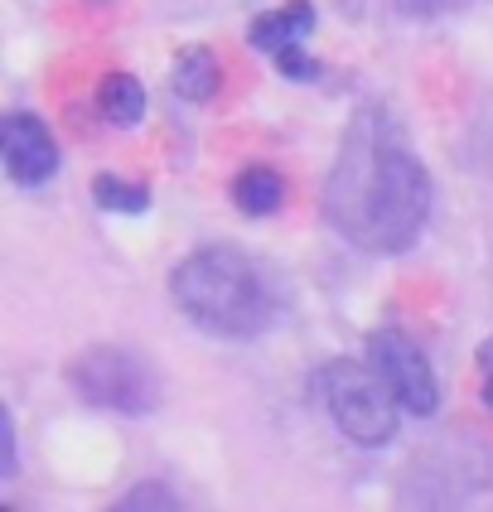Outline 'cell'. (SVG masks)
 Segmentation results:
<instances>
[{
  "label": "cell",
  "instance_id": "6da1fadb",
  "mask_svg": "<svg viewBox=\"0 0 493 512\" xmlns=\"http://www.w3.org/2000/svg\"><path fill=\"white\" fill-rule=\"evenodd\" d=\"M431 218V174L387 107H358L324 179V223L368 256L411 252Z\"/></svg>",
  "mask_w": 493,
  "mask_h": 512
},
{
  "label": "cell",
  "instance_id": "7a4b0ae2",
  "mask_svg": "<svg viewBox=\"0 0 493 512\" xmlns=\"http://www.w3.org/2000/svg\"><path fill=\"white\" fill-rule=\"evenodd\" d=\"M174 305L189 314L199 329L218 339H261L276 314V281L237 247H199L189 252L170 276Z\"/></svg>",
  "mask_w": 493,
  "mask_h": 512
},
{
  "label": "cell",
  "instance_id": "3957f363",
  "mask_svg": "<svg viewBox=\"0 0 493 512\" xmlns=\"http://www.w3.org/2000/svg\"><path fill=\"white\" fill-rule=\"evenodd\" d=\"M319 397L329 406L334 426L344 440H353L358 450H382L397 435V397L392 387L377 377L373 363H353V358H334L319 368Z\"/></svg>",
  "mask_w": 493,
  "mask_h": 512
},
{
  "label": "cell",
  "instance_id": "277c9868",
  "mask_svg": "<svg viewBox=\"0 0 493 512\" xmlns=\"http://www.w3.org/2000/svg\"><path fill=\"white\" fill-rule=\"evenodd\" d=\"M68 387L116 416H150L160 406V372L145 363V353L126 343H92L68 363Z\"/></svg>",
  "mask_w": 493,
  "mask_h": 512
},
{
  "label": "cell",
  "instance_id": "5b68a950",
  "mask_svg": "<svg viewBox=\"0 0 493 512\" xmlns=\"http://www.w3.org/2000/svg\"><path fill=\"white\" fill-rule=\"evenodd\" d=\"M368 363L377 368V377L392 387V397L406 416H435L440 411V382H435V368L426 358V348L411 339L406 329L387 324V329H373L368 334Z\"/></svg>",
  "mask_w": 493,
  "mask_h": 512
},
{
  "label": "cell",
  "instance_id": "8992f818",
  "mask_svg": "<svg viewBox=\"0 0 493 512\" xmlns=\"http://www.w3.org/2000/svg\"><path fill=\"white\" fill-rule=\"evenodd\" d=\"M0 155H5L10 184H20V189H44L58 174V141L29 112H10L0 121Z\"/></svg>",
  "mask_w": 493,
  "mask_h": 512
},
{
  "label": "cell",
  "instance_id": "52a82bcc",
  "mask_svg": "<svg viewBox=\"0 0 493 512\" xmlns=\"http://www.w3.org/2000/svg\"><path fill=\"white\" fill-rule=\"evenodd\" d=\"M315 0H286L281 10H266L261 20H252V29H247V39H252V49L266 58L286 54V49H295V44H305V34L315 29Z\"/></svg>",
  "mask_w": 493,
  "mask_h": 512
},
{
  "label": "cell",
  "instance_id": "ba28073f",
  "mask_svg": "<svg viewBox=\"0 0 493 512\" xmlns=\"http://www.w3.org/2000/svg\"><path fill=\"white\" fill-rule=\"evenodd\" d=\"M232 203L247 213V218H271L286 208V179L271 165H247V170L232 179Z\"/></svg>",
  "mask_w": 493,
  "mask_h": 512
},
{
  "label": "cell",
  "instance_id": "9c48e42d",
  "mask_svg": "<svg viewBox=\"0 0 493 512\" xmlns=\"http://www.w3.org/2000/svg\"><path fill=\"white\" fill-rule=\"evenodd\" d=\"M170 87L184 97V102H208V97L223 87V68H218L213 49H203V44L184 49L170 68Z\"/></svg>",
  "mask_w": 493,
  "mask_h": 512
},
{
  "label": "cell",
  "instance_id": "30bf717a",
  "mask_svg": "<svg viewBox=\"0 0 493 512\" xmlns=\"http://www.w3.org/2000/svg\"><path fill=\"white\" fill-rule=\"evenodd\" d=\"M97 107L102 116L112 121V126H136L145 116V87L141 78H131V73H112L102 92H97Z\"/></svg>",
  "mask_w": 493,
  "mask_h": 512
},
{
  "label": "cell",
  "instance_id": "8fae6325",
  "mask_svg": "<svg viewBox=\"0 0 493 512\" xmlns=\"http://www.w3.org/2000/svg\"><path fill=\"white\" fill-rule=\"evenodd\" d=\"M92 203L107 208V213H145L150 208V189L131 184V179H116V174H97L92 179Z\"/></svg>",
  "mask_w": 493,
  "mask_h": 512
},
{
  "label": "cell",
  "instance_id": "7c38bea8",
  "mask_svg": "<svg viewBox=\"0 0 493 512\" xmlns=\"http://www.w3.org/2000/svg\"><path fill=\"white\" fill-rule=\"evenodd\" d=\"M116 508L136 512V508H165V512H179V493L170 484H136Z\"/></svg>",
  "mask_w": 493,
  "mask_h": 512
},
{
  "label": "cell",
  "instance_id": "4fadbf2b",
  "mask_svg": "<svg viewBox=\"0 0 493 512\" xmlns=\"http://www.w3.org/2000/svg\"><path fill=\"white\" fill-rule=\"evenodd\" d=\"M0 479H20V435H15V411H0Z\"/></svg>",
  "mask_w": 493,
  "mask_h": 512
},
{
  "label": "cell",
  "instance_id": "5bb4252c",
  "mask_svg": "<svg viewBox=\"0 0 493 512\" xmlns=\"http://www.w3.org/2000/svg\"><path fill=\"white\" fill-rule=\"evenodd\" d=\"M392 5H397V15H406V20H440V15L464 10L469 0H392Z\"/></svg>",
  "mask_w": 493,
  "mask_h": 512
},
{
  "label": "cell",
  "instance_id": "9a60e30c",
  "mask_svg": "<svg viewBox=\"0 0 493 512\" xmlns=\"http://www.w3.org/2000/svg\"><path fill=\"white\" fill-rule=\"evenodd\" d=\"M271 63H276V68H281L286 78H300V83H310V78H319V63H315L310 54H305L300 44H295V49H286V54H276Z\"/></svg>",
  "mask_w": 493,
  "mask_h": 512
},
{
  "label": "cell",
  "instance_id": "2e32d148",
  "mask_svg": "<svg viewBox=\"0 0 493 512\" xmlns=\"http://www.w3.org/2000/svg\"><path fill=\"white\" fill-rule=\"evenodd\" d=\"M474 363H479L484 372H493V339H484L479 348H474Z\"/></svg>",
  "mask_w": 493,
  "mask_h": 512
},
{
  "label": "cell",
  "instance_id": "e0dca14e",
  "mask_svg": "<svg viewBox=\"0 0 493 512\" xmlns=\"http://www.w3.org/2000/svg\"><path fill=\"white\" fill-rule=\"evenodd\" d=\"M484 406L493 411V372H489V382H484Z\"/></svg>",
  "mask_w": 493,
  "mask_h": 512
}]
</instances>
